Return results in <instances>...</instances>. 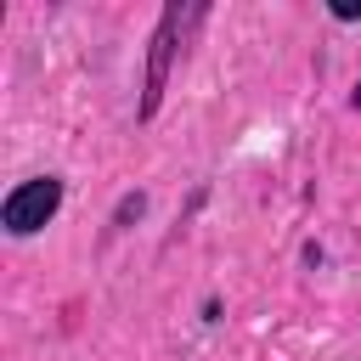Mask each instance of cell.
I'll return each mask as SVG.
<instances>
[{
  "label": "cell",
  "instance_id": "6da1fadb",
  "mask_svg": "<svg viewBox=\"0 0 361 361\" xmlns=\"http://www.w3.org/2000/svg\"><path fill=\"white\" fill-rule=\"evenodd\" d=\"M192 23H203V6H164L158 11V28H152V51H147V90H141V118H152L158 113V102H164V90H169V68H175V51H180V39H186V28Z\"/></svg>",
  "mask_w": 361,
  "mask_h": 361
},
{
  "label": "cell",
  "instance_id": "7a4b0ae2",
  "mask_svg": "<svg viewBox=\"0 0 361 361\" xmlns=\"http://www.w3.org/2000/svg\"><path fill=\"white\" fill-rule=\"evenodd\" d=\"M56 209H62V180H56V175H34V180H23V186L6 192L0 226H6L11 237H34L39 226L56 220Z\"/></svg>",
  "mask_w": 361,
  "mask_h": 361
},
{
  "label": "cell",
  "instance_id": "3957f363",
  "mask_svg": "<svg viewBox=\"0 0 361 361\" xmlns=\"http://www.w3.org/2000/svg\"><path fill=\"white\" fill-rule=\"evenodd\" d=\"M141 214H147V192H124L118 209H113V226H130V220H141Z\"/></svg>",
  "mask_w": 361,
  "mask_h": 361
},
{
  "label": "cell",
  "instance_id": "277c9868",
  "mask_svg": "<svg viewBox=\"0 0 361 361\" xmlns=\"http://www.w3.org/2000/svg\"><path fill=\"white\" fill-rule=\"evenodd\" d=\"M327 11H333V17H338V23H355V17H361V0H333V6H327Z\"/></svg>",
  "mask_w": 361,
  "mask_h": 361
},
{
  "label": "cell",
  "instance_id": "5b68a950",
  "mask_svg": "<svg viewBox=\"0 0 361 361\" xmlns=\"http://www.w3.org/2000/svg\"><path fill=\"white\" fill-rule=\"evenodd\" d=\"M350 107H355V113H361V79H355V90H350Z\"/></svg>",
  "mask_w": 361,
  "mask_h": 361
}]
</instances>
